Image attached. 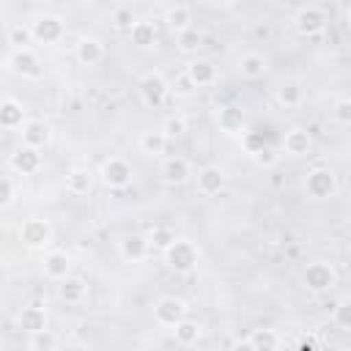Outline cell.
<instances>
[{
	"instance_id": "cell-1",
	"label": "cell",
	"mask_w": 351,
	"mask_h": 351,
	"mask_svg": "<svg viewBox=\"0 0 351 351\" xmlns=\"http://www.w3.org/2000/svg\"><path fill=\"white\" fill-rule=\"evenodd\" d=\"M162 255H165L167 269L176 271V274H189V271H195L197 263H200V250H197V244L189 241V239H181V236H176V239L162 250Z\"/></svg>"
},
{
	"instance_id": "cell-2",
	"label": "cell",
	"mask_w": 351,
	"mask_h": 351,
	"mask_svg": "<svg viewBox=\"0 0 351 351\" xmlns=\"http://www.w3.org/2000/svg\"><path fill=\"white\" fill-rule=\"evenodd\" d=\"M137 96L145 107L151 110H159L167 96H170V82L159 74V71H145L140 80H137Z\"/></svg>"
},
{
	"instance_id": "cell-3",
	"label": "cell",
	"mask_w": 351,
	"mask_h": 351,
	"mask_svg": "<svg viewBox=\"0 0 351 351\" xmlns=\"http://www.w3.org/2000/svg\"><path fill=\"white\" fill-rule=\"evenodd\" d=\"M337 280H340L337 269L332 263H326V261H313L302 271V282H304V288L310 293H329L337 285Z\"/></svg>"
},
{
	"instance_id": "cell-4",
	"label": "cell",
	"mask_w": 351,
	"mask_h": 351,
	"mask_svg": "<svg viewBox=\"0 0 351 351\" xmlns=\"http://www.w3.org/2000/svg\"><path fill=\"white\" fill-rule=\"evenodd\" d=\"M30 33H33V44H58L66 36V22L58 14H41L30 22Z\"/></svg>"
},
{
	"instance_id": "cell-5",
	"label": "cell",
	"mask_w": 351,
	"mask_h": 351,
	"mask_svg": "<svg viewBox=\"0 0 351 351\" xmlns=\"http://www.w3.org/2000/svg\"><path fill=\"white\" fill-rule=\"evenodd\" d=\"M304 192L313 197V200H326L337 192V176L329 170V167H313L307 170L304 176Z\"/></svg>"
},
{
	"instance_id": "cell-6",
	"label": "cell",
	"mask_w": 351,
	"mask_h": 351,
	"mask_svg": "<svg viewBox=\"0 0 351 351\" xmlns=\"http://www.w3.org/2000/svg\"><path fill=\"white\" fill-rule=\"evenodd\" d=\"M326 25H329V16H326V11L318 8V5H304V8H299V11L293 14V27H296V33L304 36V38L321 36V33L326 30Z\"/></svg>"
},
{
	"instance_id": "cell-7",
	"label": "cell",
	"mask_w": 351,
	"mask_h": 351,
	"mask_svg": "<svg viewBox=\"0 0 351 351\" xmlns=\"http://www.w3.org/2000/svg\"><path fill=\"white\" fill-rule=\"evenodd\" d=\"M99 176H101V181H104L107 189H126V186L132 184L134 167H132V162H126L123 156H110V159H104Z\"/></svg>"
},
{
	"instance_id": "cell-8",
	"label": "cell",
	"mask_w": 351,
	"mask_h": 351,
	"mask_svg": "<svg viewBox=\"0 0 351 351\" xmlns=\"http://www.w3.org/2000/svg\"><path fill=\"white\" fill-rule=\"evenodd\" d=\"M186 313H189V307L181 296H162L154 304V321L165 329H173L181 318H186Z\"/></svg>"
},
{
	"instance_id": "cell-9",
	"label": "cell",
	"mask_w": 351,
	"mask_h": 351,
	"mask_svg": "<svg viewBox=\"0 0 351 351\" xmlns=\"http://www.w3.org/2000/svg\"><path fill=\"white\" fill-rule=\"evenodd\" d=\"M8 69L25 80H38L44 74V66L38 60V55L33 52V47H22V49H14L11 58H8Z\"/></svg>"
},
{
	"instance_id": "cell-10",
	"label": "cell",
	"mask_w": 351,
	"mask_h": 351,
	"mask_svg": "<svg viewBox=\"0 0 351 351\" xmlns=\"http://www.w3.org/2000/svg\"><path fill=\"white\" fill-rule=\"evenodd\" d=\"M19 241L30 250H38V247H47L52 241V225L41 217H30L22 222L19 228Z\"/></svg>"
},
{
	"instance_id": "cell-11",
	"label": "cell",
	"mask_w": 351,
	"mask_h": 351,
	"mask_svg": "<svg viewBox=\"0 0 351 351\" xmlns=\"http://www.w3.org/2000/svg\"><path fill=\"white\" fill-rule=\"evenodd\" d=\"M8 167L19 176H36L41 167H44V156L38 148H30V145H19L11 151L8 156Z\"/></svg>"
},
{
	"instance_id": "cell-12",
	"label": "cell",
	"mask_w": 351,
	"mask_h": 351,
	"mask_svg": "<svg viewBox=\"0 0 351 351\" xmlns=\"http://www.w3.org/2000/svg\"><path fill=\"white\" fill-rule=\"evenodd\" d=\"M19 134H22V145H30V148H38V151H44L49 145V140H52V129L41 118H27L22 123Z\"/></svg>"
},
{
	"instance_id": "cell-13",
	"label": "cell",
	"mask_w": 351,
	"mask_h": 351,
	"mask_svg": "<svg viewBox=\"0 0 351 351\" xmlns=\"http://www.w3.org/2000/svg\"><path fill=\"white\" fill-rule=\"evenodd\" d=\"M225 173L217 167V165H206V167H200L197 170V176H195V189L203 195V197H214V195H219L222 189H225Z\"/></svg>"
},
{
	"instance_id": "cell-14",
	"label": "cell",
	"mask_w": 351,
	"mask_h": 351,
	"mask_svg": "<svg viewBox=\"0 0 351 351\" xmlns=\"http://www.w3.org/2000/svg\"><path fill=\"white\" fill-rule=\"evenodd\" d=\"M310 148H313V137H310V132L304 126H291L282 134V154L285 156L299 159V156H307Z\"/></svg>"
},
{
	"instance_id": "cell-15",
	"label": "cell",
	"mask_w": 351,
	"mask_h": 351,
	"mask_svg": "<svg viewBox=\"0 0 351 351\" xmlns=\"http://www.w3.org/2000/svg\"><path fill=\"white\" fill-rule=\"evenodd\" d=\"M151 252V241L148 236H140V233H132L126 239L118 241V255L126 261V263H137V261H145Z\"/></svg>"
},
{
	"instance_id": "cell-16",
	"label": "cell",
	"mask_w": 351,
	"mask_h": 351,
	"mask_svg": "<svg viewBox=\"0 0 351 351\" xmlns=\"http://www.w3.org/2000/svg\"><path fill=\"white\" fill-rule=\"evenodd\" d=\"M41 266H44V277H49L52 282H60L63 277L71 274V255L66 250H49Z\"/></svg>"
},
{
	"instance_id": "cell-17",
	"label": "cell",
	"mask_w": 351,
	"mask_h": 351,
	"mask_svg": "<svg viewBox=\"0 0 351 351\" xmlns=\"http://www.w3.org/2000/svg\"><path fill=\"white\" fill-rule=\"evenodd\" d=\"M184 71H186V77L192 80L195 88H211V85H217V80H219V69H217L211 60H203V58L192 60Z\"/></svg>"
},
{
	"instance_id": "cell-18",
	"label": "cell",
	"mask_w": 351,
	"mask_h": 351,
	"mask_svg": "<svg viewBox=\"0 0 351 351\" xmlns=\"http://www.w3.org/2000/svg\"><path fill=\"white\" fill-rule=\"evenodd\" d=\"M74 58L82 63V66H96L104 60V44L93 36H82L77 44H74Z\"/></svg>"
},
{
	"instance_id": "cell-19",
	"label": "cell",
	"mask_w": 351,
	"mask_h": 351,
	"mask_svg": "<svg viewBox=\"0 0 351 351\" xmlns=\"http://www.w3.org/2000/svg\"><path fill=\"white\" fill-rule=\"evenodd\" d=\"M244 123H247V118H244V110L241 107H233V104H225V107H219L217 110V126H219V132H225V134H241L244 132Z\"/></svg>"
},
{
	"instance_id": "cell-20",
	"label": "cell",
	"mask_w": 351,
	"mask_h": 351,
	"mask_svg": "<svg viewBox=\"0 0 351 351\" xmlns=\"http://www.w3.org/2000/svg\"><path fill=\"white\" fill-rule=\"evenodd\" d=\"M162 181L165 184H186L192 178V165L184 156H167L162 162Z\"/></svg>"
},
{
	"instance_id": "cell-21",
	"label": "cell",
	"mask_w": 351,
	"mask_h": 351,
	"mask_svg": "<svg viewBox=\"0 0 351 351\" xmlns=\"http://www.w3.org/2000/svg\"><path fill=\"white\" fill-rule=\"evenodd\" d=\"M239 74L244 77V80H261L266 71H269V60H266V55H261V52H255V49H250V52H244L241 58H239Z\"/></svg>"
},
{
	"instance_id": "cell-22",
	"label": "cell",
	"mask_w": 351,
	"mask_h": 351,
	"mask_svg": "<svg viewBox=\"0 0 351 351\" xmlns=\"http://www.w3.org/2000/svg\"><path fill=\"white\" fill-rule=\"evenodd\" d=\"M16 324H19V329H22V332H27V335L41 332V329H47V310H44V307H38V304H27V307H22V310H19Z\"/></svg>"
},
{
	"instance_id": "cell-23",
	"label": "cell",
	"mask_w": 351,
	"mask_h": 351,
	"mask_svg": "<svg viewBox=\"0 0 351 351\" xmlns=\"http://www.w3.org/2000/svg\"><path fill=\"white\" fill-rule=\"evenodd\" d=\"M25 121H27V118H25L22 101H16V99H3V101H0V129L14 132V129H22Z\"/></svg>"
},
{
	"instance_id": "cell-24",
	"label": "cell",
	"mask_w": 351,
	"mask_h": 351,
	"mask_svg": "<svg viewBox=\"0 0 351 351\" xmlns=\"http://www.w3.org/2000/svg\"><path fill=\"white\" fill-rule=\"evenodd\" d=\"M58 296L66 302V304H80L85 296H88V282L82 277H63L58 282Z\"/></svg>"
},
{
	"instance_id": "cell-25",
	"label": "cell",
	"mask_w": 351,
	"mask_h": 351,
	"mask_svg": "<svg viewBox=\"0 0 351 351\" xmlns=\"http://www.w3.org/2000/svg\"><path fill=\"white\" fill-rule=\"evenodd\" d=\"M239 346L252 348V351H274V348L282 346V340H280V335L274 329H252L250 337L244 343H239Z\"/></svg>"
},
{
	"instance_id": "cell-26",
	"label": "cell",
	"mask_w": 351,
	"mask_h": 351,
	"mask_svg": "<svg viewBox=\"0 0 351 351\" xmlns=\"http://www.w3.org/2000/svg\"><path fill=\"white\" fill-rule=\"evenodd\" d=\"M129 41L140 49H148L156 44V25L148 22V19H134L132 27H129Z\"/></svg>"
},
{
	"instance_id": "cell-27",
	"label": "cell",
	"mask_w": 351,
	"mask_h": 351,
	"mask_svg": "<svg viewBox=\"0 0 351 351\" xmlns=\"http://www.w3.org/2000/svg\"><path fill=\"white\" fill-rule=\"evenodd\" d=\"M93 186V173L88 167H71L69 176H66V192L74 195V197H82L88 195Z\"/></svg>"
},
{
	"instance_id": "cell-28",
	"label": "cell",
	"mask_w": 351,
	"mask_h": 351,
	"mask_svg": "<svg viewBox=\"0 0 351 351\" xmlns=\"http://www.w3.org/2000/svg\"><path fill=\"white\" fill-rule=\"evenodd\" d=\"M200 335H203V326H200L197 321H192V318H181V321L173 326V337H176V346H181V348H189V346H195V343L200 340Z\"/></svg>"
},
{
	"instance_id": "cell-29",
	"label": "cell",
	"mask_w": 351,
	"mask_h": 351,
	"mask_svg": "<svg viewBox=\"0 0 351 351\" xmlns=\"http://www.w3.org/2000/svg\"><path fill=\"white\" fill-rule=\"evenodd\" d=\"M165 25H167L173 33L186 30V27H192V11H189L186 5H181V3H176V5L165 8Z\"/></svg>"
},
{
	"instance_id": "cell-30",
	"label": "cell",
	"mask_w": 351,
	"mask_h": 351,
	"mask_svg": "<svg viewBox=\"0 0 351 351\" xmlns=\"http://www.w3.org/2000/svg\"><path fill=\"white\" fill-rule=\"evenodd\" d=\"M167 134L159 129V132H143V137H140V151L145 154V156H162L165 151H167Z\"/></svg>"
},
{
	"instance_id": "cell-31",
	"label": "cell",
	"mask_w": 351,
	"mask_h": 351,
	"mask_svg": "<svg viewBox=\"0 0 351 351\" xmlns=\"http://www.w3.org/2000/svg\"><path fill=\"white\" fill-rule=\"evenodd\" d=\"M277 104H282L285 110H291V107H299L302 101H304V90H302V85L299 82H282L280 88H277Z\"/></svg>"
},
{
	"instance_id": "cell-32",
	"label": "cell",
	"mask_w": 351,
	"mask_h": 351,
	"mask_svg": "<svg viewBox=\"0 0 351 351\" xmlns=\"http://www.w3.org/2000/svg\"><path fill=\"white\" fill-rule=\"evenodd\" d=\"M200 44H203V33H200L197 27H186V30L176 33V47H178V52H184V55H195V52L200 49Z\"/></svg>"
},
{
	"instance_id": "cell-33",
	"label": "cell",
	"mask_w": 351,
	"mask_h": 351,
	"mask_svg": "<svg viewBox=\"0 0 351 351\" xmlns=\"http://www.w3.org/2000/svg\"><path fill=\"white\" fill-rule=\"evenodd\" d=\"M332 324L340 329V332H351V299H340L332 304Z\"/></svg>"
},
{
	"instance_id": "cell-34",
	"label": "cell",
	"mask_w": 351,
	"mask_h": 351,
	"mask_svg": "<svg viewBox=\"0 0 351 351\" xmlns=\"http://www.w3.org/2000/svg\"><path fill=\"white\" fill-rule=\"evenodd\" d=\"M8 44H11L14 49L30 47V44H33V33H30V25H22V22H14V25H8Z\"/></svg>"
},
{
	"instance_id": "cell-35",
	"label": "cell",
	"mask_w": 351,
	"mask_h": 351,
	"mask_svg": "<svg viewBox=\"0 0 351 351\" xmlns=\"http://www.w3.org/2000/svg\"><path fill=\"white\" fill-rule=\"evenodd\" d=\"M329 115H332V121L337 126H348L351 123V99L348 96H337L332 110H329Z\"/></svg>"
},
{
	"instance_id": "cell-36",
	"label": "cell",
	"mask_w": 351,
	"mask_h": 351,
	"mask_svg": "<svg viewBox=\"0 0 351 351\" xmlns=\"http://www.w3.org/2000/svg\"><path fill=\"white\" fill-rule=\"evenodd\" d=\"M162 132L167 134V140H176L186 132V118L184 115H167L165 123H162Z\"/></svg>"
},
{
	"instance_id": "cell-37",
	"label": "cell",
	"mask_w": 351,
	"mask_h": 351,
	"mask_svg": "<svg viewBox=\"0 0 351 351\" xmlns=\"http://www.w3.org/2000/svg\"><path fill=\"white\" fill-rule=\"evenodd\" d=\"M173 239H176V233H173L170 228H165V225H159V228H154V230L148 233V241H151L154 250H165Z\"/></svg>"
},
{
	"instance_id": "cell-38",
	"label": "cell",
	"mask_w": 351,
	"mask_h": 351,
	"mask_svg": "<svg viewBox=\"0 0 351 351\" xmlns=\"http://www.w3.org/2000/svg\"><path fill=\"white\" fill-rule=\"evenodd\" d=\"M27 346H30V348H44V351H49V348H58V337L49 335V329H41V332H33V335H30Z\"/></svg>"
},
{
	"instance_id": "cell-39",
	"label": "cell",
	"mask_w": 351,
	"mask_h": 351,
	"mask_svg": "<svg viewBox=\"0 0 351 351\" xmlns=\"http://www.w3.org/2000/svg\"><path fill=\"white\" fill-rule=\"evenodd\" d=\"M241 145H244V151H247L250 156H255V154L266 145V137H263L261 132H241Z\"/></svg>"
},
{
	"instance_id": "cell-40",
	"label": "cell",
	"mask_w": 351,
	"mask_h": 351,
	"mask_svg": "<svg viewBox=\"0 0 351 351\" xmlns=\"http://www.w3.org/2000/svg\"><path fill=\"white\" fill-rule=\"evenodd\" d=\"M195 90H197V88L192 85V80L186 77V71H181V74L170 82V93H176V96H184V99H186V96H192Z\"/></svg>"
},
{
	"instance_id": "cell-41",
	"label": "cell",
	"mask_w": 351,
	"mask_h": 351,
	"mask_svg": "<svg viewBox=\"0 0 351 351\" xmlns=\"http://www.w3.org/2000/svg\"><path fill=\"white\" fill-rule=\"evenodd\" d=\"M14 200V181L8 176H0V208H8Z\"/></svg>"
},
{
	"instance_id": "cell-42",
	"label": "cell",
	"mask_w": 351,
	"mask_h": 351,
	"mask_svg": "<svg viewBox=\"0 0 351 351\" xmlns=\"http://www.w3.org/2000/svg\"><path fill=\"white\" fill-rule=\"evenodd\" d=\"M132 22H134V14H132L129 8H115V11H112V25H115V27L129 30Z\"/></svg>"
},
{
	"instance_id": "cell-43",
	"label": "cell",
	"mask_w": 351,
	"mask_h": 351,
	"mask_svg": "<svg viewBox=\"0 0 351 351\" xmlns=\"http://www.w3.org/2000/svg\"><path fill=\"white\" fill-rule=\"evenodd\" d=\"M252 159H255L258 165H263V167H271V165H277L280 154H274V151H271L269 145H263V148H261V151H258V154H255Z\"/></svg>"
},
{
	"instance_id": "cell-44",
	"label": "cell",
	"mask_w": 351,
	"mask_h": 351,
	"mask_svg": "<svg viewBox=\"0 0 351 351\" xmlns=\"http://www.w3.org/2000/svg\"><path fill=\"white\" fill-rule=\"evenodd\" d=\"M255 36H263V38H269V27H266V25H255Z\"/></svg>"
},
{
	"instance_id": "cell-45",
	"label": "cell",
	"mask_w": 351,
	"mask_h": 351,
	"mask_svg": "<svg viewBox=\"0 0 351 351\" xmlns=\"http://www.w3.org/2000/svg\"><path fill=\"white\" fill-rule=\"evenodd\" d=\"M206 3H211V5H230L233 0H206Z\"/></svg>"
},
{
	"instance_id": "cell-46",
	"label": "cell",
	"mask_w": 351,
	"mask_h": 351,
	"mask_svg": "<svg viewBox=\"0 0 351 351\" xmlns=\"http://www.w3.org/2000/svg\"><path fill=\"white\" fill-rule=\"evenodd\" d=\"M0 228H3V219H0Z\"/></svg>"
}]
</instances>
